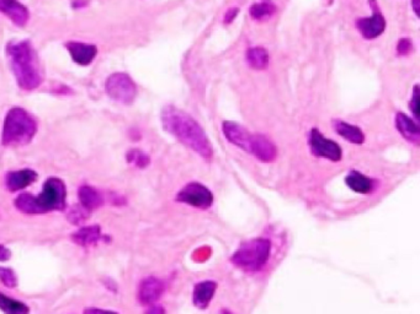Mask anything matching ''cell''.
I'll return each mask as SVG.
<instances>
[{"label": "cell", "mask_w": 420, "mask_h": 314, "mask_svg": "<svg viewBox=\"0 0 420 314\" xmlns=\"http://www.w3.org/2000/svg\"><path fill=\"white\" fill-rule=\"evenodd\" d=\"M0 11L17 26H25L30 17L28 9L17 0H0Z\"/></svg>", "instance_id": "14"}, {"label": "cell", "mask_w": 420, "mask_h": 314, "mask_svg": "<svg viewBox=\"0 0 420 314\" xmlns=\"http://www.w3.org/2000/svg\"><path fill=\"white\" fill-rule=\"evenodd\" d=\"M217 284L214 282H202L197 284L192 293V302L197 308H208V304L214 296Z\"/></svg>", "instance_id": "17"}, {"label": "cell", "mask_w": 420, "mask_h": 314, "mask_svg": "<svg viewBox=\"0 0 420 314\" xmlns=\"http://www.w3.org/2000/svg\"><path fill=\"white\" fill-rule=\"evenodd\" d=\"M37 179V173L33 170L10 172L6 175V184L10 192H17L28 187Z\"/></svg>", "instance_id": "16"}, {"label": "cell", "mask_w": 420, "mask_h": 314, "mask_svg": "<svg viewBox=\"0 0 420 314\" xmlns=\"http://www.w3.org/2000/svg\"><path fill=\"white\" fill-rule=\"evenodd\" d=\"M396 127L399 134L409 143L418 145L420 141L419 126L412 118L404 113H398L396 116Z\"/></svg>", "instance_id": "15"}, {"label": "cell", "mask_w": 420, "mask_h": 314, "mask_svg": "<svg viewBox=\"0 0 420 314\" xmlns=\"http://www.w3.org/2000/svg\"><path fill=\"white\" fill-rule=\"evenodd\" d=\"M0 282H3V285L9 288H15L17 286V277L15 273L9 269L0 266Z\"/></svg>", "instance_id": "27"}, {"label": "cell", "mask_w": 420, "mask_h": 314, "mask_svg": "<svg viewBox=\"0 0 420 314\" xmlns=\"http://www.w3.org/2000/svg\"><path fill=\"white\" fill-rule=\"evenodd\" d=\"M309 144L311 153L314 156L334 162L342 160V148L336 141L325 138V135L316 128L309 132Z\"/></svg>", "instance_id": "8"}, {"label": "cell", "mask_w": 420, "mask_h": 314, "mask_svg": "<svg viewBox=\"0 0 420 314\" xmlns=\"http://www.w3.org/2000/svg\"><path fill=\"white\" fill-rule=\"evenodd\" d=\"M176 200L197 209H208L213 203V194L201 183H189L178 193Z\"/></svg>", "instance_id": "7"}, {"label": "cell", "mask_w": 420, "mask_h": 314, "mask_svg": "<svg viewBox=\"0 0 420 314\" xmlns=\"http://www.w3.org/2000/svg\"><path fill=\"white\" fill-rule=\"evenodd\" d=\"M90 213L91 211L85 209L82 205H74L71 211L68 213V220L71 221L74 225H80L88 219Z\"/></svg>", "instance_id": "26"}, {"label": "cell", "mask_w": 420, "mask_h": 314, "mask_svg": "<svg viewBox=\"0 0 420 314\" xmlns=\"http://www.w3.org/2000/svg\"><path fill=\"white\" fill-rule=\"evenodd\" d=\"M374 6V15L370 17H364V19H358L356 21V28L365 39H377L378 36H381L385 28H386V21L385 17H382L381 12H378V8L376 4V0H370Z\"/></svg>", "instance_id": "10"}, {"label": "cell", "mask_w": 420, "mask_h": 314, "mask_svg": "<svg viewBox=\"0 0 420 314\" xmlns=\"http://www.w3.org/2000/svg\"><path fill=\"white\" fill-rule=\"evenodd\" d=\"M78 197L80 205L89 211L98 209L104 204L102 195L91 186H82L79 188Z\"/></svg>", "instance_id": "19"}, {"label": "cell", "mask_w": 420, "mask_h": 314, "mask_svg": "<svg viewBox=\"0 0 420 314\" xmlns=\"http://www.w3.org/2000/svg\"><path fill=\"white\" fill-rule=\"evenodd\" d=\"M237 14H238V9L237 8H232L230 10L227 11V14H226V17H224V20H226V23H230V22L233 21L235 20V17H237Z\"/></svg>", "instance_id": "31"}, {"label": "cell", "mask_w": 420, "mask_h": 314, "mask_svg": "<svg viewBox=\"0 0 420 314\" xmlns=\"http://www.w3.org/2000/svg\"><path fill=\"white\" fill-rule=\"evenodd\" d=\"M12 258V252L6 246L0 244V262H6Z\"/></svg>", "instance_id": "30"}, {"label": "cell", "mask_w": 420, "mask_h": 314, "mask_svg": "<svg viewBox=\"0 0 420 314\" xmlns=\"http://www.w3.org/2000/svg\"><path fill=\"white\" fill-rule=\"evenodd\" d=\"M6 52L10 58L12 72L20 88L31 91L37 88L42 79L36 61V55L30 42H10L8 44Z\"/></svg>", "instance_id": "3"}, {"label": "cell", "mask_w": 420, "mask_h": 314, "mask_svg": "<svg viewBox=\"0 0 420 314\" xmlns=\"http://www.w3.org/2000/svg\"><path fill=\"white\" fill-rule=\"evenodd\" d=\"M334 129L342 138L345 139L349 143L361 145L365 141L364 133L361 132V129L353 124H349L347 121H334Z\"/></svg>", "instance_id": "20"}, {"label": "cell", "mask_w": 420, "mask_h": 314, "mask_svg": "<svg viewBox=\"0 0 420 314\" xmlns=\"http://www.w3.org/2000/svg\"><path fill=\"white\" fill-rule=\"evenodd\" d=\"M102 238L100 226L93 225V226L82 227L80 230L72 235L74 243L82 247H90L94 246Z\"/></svg>", "instance_id": "18"}, {"label": "cell", "mask_w": 420, "mask_h": 314, "mask_svg": "<svg viewBox=\"0 0 420 314\" xmlns=\"http://www.w3.org/2000/svg\"><path fill=\"white\" fill-rule=\"evenodd\" d=\"M164 293V282L154 276H149L140 282L138 300L142 304H156Z\"/></svg>", "instance_id": "11"}, {"label": "cell", "mask_w": 420, "mask_h": 314, "mask_svg": "<svg viewBox=\"0 0 420 314\" xmlns=\"http://www.w3.org/2000/svg\"><path fill=\"white\" fill-rule=\"evenodd\" d=\"M127 161H129V164H132L138 168H146L147 166L151 164L149 156L137 149L129 150L127 153Z\"/></svg>", "instance_id": "25"}, {"label": "cell", "mask_w": 420, "mask_h": 314, "mask_svg": "<svg viewBox=\"0 0 420 314\" xmlns=\"http://www.w3.org/2000/svg\"><path fill=\"white\" fill-rule=\"evenodd\" d=\"M420 0H412V6H413V9H414V12L417 14V17L419 15V6Z\"/></svg>", "instance_id": "32"}, {"label": "cell", "mask_w": 420, "mask_h": 314, "mask_svg": "<svg viewBox=\"0 0 420 314\" xmlns=\"http://www.w3.org/2000/svg\"><path fill=\"white\" fill-rule=\"evenodd\" d=\"M271 253V242L266 238H254L241 243L230 257V262L246 271H259L268 263Z\"/></svg>", "instance_id": "5"}, {"label": "cell", "mask_w": 420, "mask_h": 314, "mask_svg": "<svg viewBox=\"0 0 420 314\" xmlns=\"http://www.w3.org/2000/svg\"><path fill=\"white\" fill-rule=\"evenodd\" d=\"M67 48L72 55V59L79 66H89L98 55V48L94 44L69 42L67 43Z\"/></svg>", "instance_id": "13"}, {"label": "cell", "mask_w": 420, "mask_h": 314, "mask_svg": "<svg viewBox=\"0 0 420 314\" xmlns=\"http://www.w3.org/2000/svg\"><path fill=\"white\" fill-rule=\"evenodd\" d=\"M275 12V6L269 3H259L250 8V15L255 20H264L271 17Z\"/></svg>", "instance_id": "24"}, {"label": "cell", "mask_w": 420, "mask_h": 314, "mask_svg": "<svg viewBox=\"0 0 420 314\" xmlns=\"http://www.w3.org/2000/svg\"><path fill=\"white\" fill-rule=\"evenodd\" d=\"M66 198L67 189L64 183L60 178L52 177L44 184L42 193L37 197L28 193L21 194L15 199V206L25 214H44L64 209Z\"/></svg>", "instance_id": "2"}, {"label": "cell", "mask_w": 420, "mask_h": 314, "mask_svg": "<svg viewBox=\"0 0 420 314\" xmlns=\"http://www.w3.org/2000/svg\"><path fill=\"white\" fill-rule=\"evenodd\" d=\"M222 130H223L224 137L230 144H233L247 153H250L255 134L248 132L247 129L241 124L230 121H223Z\"/></svg>", "instance_id": "9"}, {"label": "cell", "mask_w": 420, "mask_h": 314, "mask_svg": "<svg viewBox=\"0 0 420 314\" xmlns=\"http://www.w3.org/2000/svg\"><path fill=\"white\" fill-rule=\"evenodd\" d=\"M409 107H410V110L413 112V116L418 119L419 118V86L418 85H415Z\"/></svg>", "instance_id": "28"}, {"label": "cell", "mask_w": 420, "mask_h": 314, "mask_svg": "<svg viewBox=\"0 0 420 314\" xmlns=\"http://www.w3.org/2000/svg\"><path fill=\"white\" fill-rule=\"evenodd\" d=\"M413 48L412 41L408 39H402L397 44V52L399 55H407L410 53V50Z\"/></svg>", "instance_id": "29"}, {"label": "cell", "mask_w": 420, "mask_h": 314, "mask_svg": "<svg viewBox=\"0 0 420 314\" xmlns=\"http://www.w3.org/2000/svg\"><path fill=\"white\" fill-rule=\"evenodd\" d=\"M0 311H3L4 313L26 314L30 312V308L23 302L15 301L0 293Z\"/></svg>", "instance_id": "23"}, {"label": "cell", "mask_w": 420, "mask_h": 314, "mask_svg": "<svg viewBox=\"0 0 420 314\" xmlns=\"http://www.w3.org/2000/svg\"><path fill=\"white\" fill-rule=\"evenodd\" d=\"M105 88H107V94L112 99L124 105L132 104L137 95L136 84L127 74L124 72H115L107 77Z\"/></svg>", "instance_id": "6"}, {"label": "cell", "mask_w": 420, "mask_h": 314, "mask_svg": "<svg viewBox=\"0 0 420 314\" xmlns=\"http://www.w3.org/2000/svg\"><path fill=\"white\" fill-rule=\"evenodd\" d=\"M247 61L253 69L264 70L269 66V53L263 47H254L247 52Z\"/></svg>", "instance_id": "22"}, {"label": "cell", "mask_w": 420, "mask_h": 314, "mask_svg": "<svg viewBox=\"0 0 420 314\" xmlns=\"http://www.w3.org/2000/svg\"><path fill=\"white\" fill-rule=\"evenodd\" d=\"M163 127L184 144L189 149L195 151L203 159H211L212 145L201 126L190 115L176 107L168 106L162 110Z\"/></svg>", "instance_id": "1"}, {"label": "cell", "mask_w": 420, "mask_h": 314, "mask_svg": "<svg viewBox=\"0 0 420 314\" xmlns=\"http://www.w3.org/2000/svg\"><path fill=\"white\" fill-rule=\"evenodd\" d=\"M249 154L253 155L255 159L262 162H273L277 156V149L275 144L264 137L262 134H255L252 150Z\"/></svg>", "instance_id": "12"}, {"label": "cell", "mask_w": 420, "mask_h": 314, "mask_svg": "<svg viewBox=\"0 0 420 314\" xmlns=\"http://www.w3.org/2000/svg\"><path fill=\"white\" fill-rule=\"evenodd\" d=\"M347 187L358 194H369L374 189V182L369 177L358 171L350 172L345 178Z\"/></svg>", "instance_id": "21"}, {"label": "cell", "mask_w": 420, "mask_h": 314, "mask_svg": "<svg viewBox=\"0 0 420 314\" xmlns=\"http://www.w3.org/2000/svg\"><path fill=\"white\" fill-rule=\"evenodd\" d=\"M36 132L34 118L21 107H14L6 115L1 140L6 146H23L33 140Z\"/></svg>", "instance_id": "4"}]
</instances>
